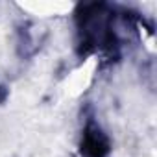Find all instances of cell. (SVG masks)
<instances>
[{
  "label": "cell",
  "instance_id": "6da1fadb",
  "mask_svg": "<svg viewBox=\"0 0 157 157\" xmlns=\"http://www.w3.org/2000/svg\"><path fill=\"white\" fill-rule=\"evenodd\" d=\"M107 153H109L107 135L96 124H89L82 139V155L83 157H105Z\"/></svg>",
  "mask_w": 157,
  "mask_h": 157
},
{
  "label": "cell",
  "instance_id": "7a4b0ae2",
  "mask_svg": "<svg viewBox=\"0 0 157 157\" xmlns=\"http://www.w3.org/2000/svg\"><path fill=\"white\" fill-rule=\"evenodd\" d=\"M6 96H8V91H6V87H4V85H0V104H2V102L6 100Z\"/></svg>",
  "mask_w": 157,
  "mask_h": 157
}]
</instances>
